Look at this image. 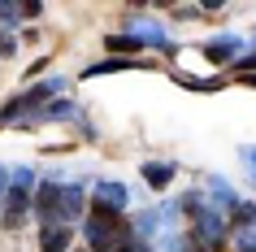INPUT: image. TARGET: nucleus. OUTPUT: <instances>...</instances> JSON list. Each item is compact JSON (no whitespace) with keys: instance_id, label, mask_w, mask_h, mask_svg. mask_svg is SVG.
Wrapping results in <instances>:
<instances>
[{"instance_id":"nucleus-12","label":"nucleus","mask_w":256,"mask_h":252,"mask_svg":"<svg viewBox=\"0 0 256 252\" xmlns=\"http://www.w3.org/2000/svg\"><path fill=\"white\" fill-rule=\"evenodd\" d=\"M108 48H118V53H122V48H126V53H135L139 40H135V35H108Z\"/></svg>"},{"instance_id":"nucleus-14","label":"nucleus","mask_w":256,"mask_h":252,"mask_svg":"<svg viewBox=\"0 0 256 252\" xmlns=\"http://www.w3.org/2000/svg\"><path fill=\"white\" fill-rule=\"evenodd\" d=\"M18 14H22V9H18V5H0V18H4V22H14Z\"/></svg>"},{"instance_id":"nucleus-16","label":"nucleus","mask_w":256,"mask_h":252,"mask_svg":"<svg viewBox=\"0 0 256 252\" xmlns=\"http://www.w3.org/2000/svg\"><path fill=\"white\" fill-rule=\"evenodd\" d=\"M248 83H252V87H256V74H248Z\"/></svg>"},{"instance_id":"nucleus-8","label":"nucleus","mask_w":256,"mask_h":252,"mask_svg":"<svg viewBox=\"0 0 256 252\" xmlns=\"http://www.w3.org/2000/svg\"><path fill=\"white\" fill-rule=\"evenodd\" d=\"M144 178H148L152 187H165L174 178V165H170V161H148V165H144Z\"/></svg>"},{"instance_id":"nucleus-2","label":"nucleus","mask_w":256,"mask_h":252,"mask_svg":"<svg viewBox=\"0 0 256 252\" xmlns=\"http://www.w3.org/2000/svg\"><path fill=\"white\" fill-rule=\"evenodd\" d=\"M30 209H35V196L30 191H22V187H9L4 191V226H22L30 217Z\"/></svg>"},{"instance_id":"nucleus-5","label":"nucleus","mask_w":256,"mask_h":252,"mask_svg":"<svg viewBox=\"0 0 256 252\" xmlns=\"http://www.w3.org/2000/svg\"><path fill=\"white\" fill-rule=\"evenodd\" d=\"M239 53H243V40H239V35H222V40L208 44V57H213V61H234Z\"/></svg>"},{"instance_id":"nucleus-9","label":"nucleus","mask_w":256,"mask_h":252,"mask_svg":"<svg viewBox=\"0 0 256 252\" xmlns=\"http://www.w3.org/2000/svg\"><path fill=\"white\" fill-rule=\"evenodd\" d=\"M230 248H234V252H256V222L252 226H239V230L230 235Z\"/></svg>"},{"instance_id":"nucleus-4","label":"nucleus","mask_w":256,"mask_h":252,"mask_svg":"<svg viewBox=\"0 0 256 252\" xmlns=\"http://www.w3.org/2000/svg\"><path fill=\"white\" fill-rule=\"evenodd\" d=\"M40 252H70V230L66 222H48L40 230Z\"/></svg>"},{"instance_id":"nucleus-11","label":"nucleus","mask_w":256,"mask_h":252,"mask_svg":"<svg viewBox=\"0 0 256 252\" xmlns=\"http://www.w3.org/2000/svg\"><path fill=\"white\" fill-rule=\"evenodd\" d=\"M234 230H239V226H252L256 222V204H248V200H239V204H234Z\"/></svg>"},{"instance_id":"nucleus-15","label":"nucleus","mask_w":256,"mask_h":252,"mask_svg":"<svg viewBox=\"0 0 256 252\" xmlns=\"http://www.w3.org/2000/svg\"><path fill=\"white\" fill-rule=\"evenodd\" d=\"M0 222H4V191H0Z\"/></svg>"},{"instance_id":"nucleus-3","label":"nucleus","mask_w":256,"mask_h":252,"mask_svg":"<svg viewBox=\"0 0 256 252\" xmlns=\"http://www.w3.org/2000/svg\"><path fill=\"white\" fill-rule=\"evenodd\" d=\"M96 204L122 213V209H130V191H126V183H96Z\"/></svg>"},{"instance_id":"nucleus-10","label":"nucleus","mask_w":256,"mask_h":252,"mask_svg":"<svg viewBox=\"0 0 256 252\" xmlns=\"http://www.w3.org/2000/svg\"><path fill=\"white\" fill-rule=\"evenodd\" d=\"M139 61H122V57H108V61H100V66H87V74L82 79H92V74H113V70H135Z\"/></svg>"},{"instance_id":"nucleus-1","label":"nucleus","mask_w":256,"mask_h":252,"mask_svg":"<svg viewBox=\"0 0 256 252\" xmlns=\"http://www.w3.org/2000/svg\"><path fill=\"white\" fill-rule=\"evenodd\" d=\"M130 243H135V235L122 226L118 213L104 209V204H92V213H87V248L92 252H130Z\"/></svg>"},{"instance_id":"nucleus-6","label":"nucleus","mask_w":256,"mask_h":252,"mask_svg":"<svg viewBox=\"0 0 256 252\" xmlns=\"http://www.w3.org/2000/svg\"><path fill=\"white\" fill-rule=\"evenodd\" d=\"M208 191H213V200H217V209H234L239 204V196H234V187L226 183V178H208Z\"/></svg>"},{"instance_id":"nucleus-7","label":"nucleus","mask_w":256,"mask_h":252,"mask_svg":"<svg viewBox=\"0 0 256 252\" xmlns=\"http://www.w3.org/2000/svg\"><path fill=\"white\" fill-rule=\"evenodd\" d=\"M82 213V187H61V217H78Z\"/></svg>"},{"instance_id":"nucleus-13","label":"nucleus","mask_w":256,"mask_h":252,"mask_svg":"<svg viewBox=\"0 0 256 252\" xmlns=\"http://www.w3.org/2000/svg\"><path fill=\"white\" fill-rule=\"evenodd\" d=\"M239 157H243V165H252L248 174H252V183H256V148H252V144H248V148H239Z\"/></svg>"}]
</instances>
